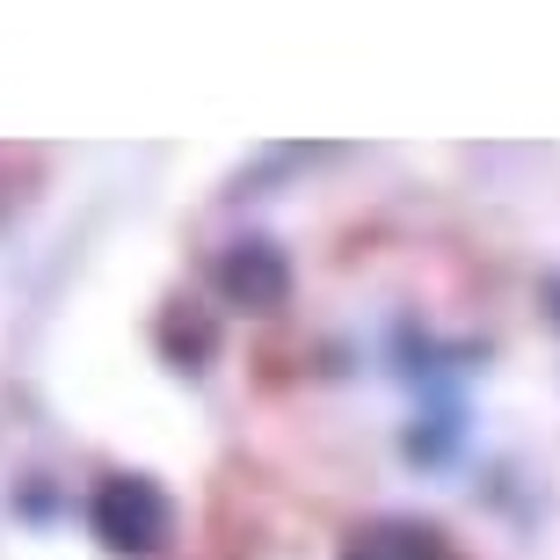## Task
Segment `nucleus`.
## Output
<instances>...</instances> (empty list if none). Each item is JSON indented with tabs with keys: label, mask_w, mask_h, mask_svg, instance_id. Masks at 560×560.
<instances>
[{
	"label": "nucleus",
	"mask_w": 560,
	"mask_h": 560,
	"mask_svg": "<svg viewBox=\"0 0 560 560\" xmlns=\"http://www.w3.org/2000/svg\"><path fill=\"white\" fill-rule=\"evenodd\" d=\"M88 524H95V539H103L109 553H161V539H167V495L153 488V480H139V474H117V480L95 488Z\"/></svg>",
	"instance_id": "f257e3e1"
},
{
	"label": "nucleus",
	"mask_w": 560,
	"mask_h": 560,
	"mask_svg": "<svg viewBox=\"0 0 560 560\" xmlns=\"http://www.w3.org/2000/svg\"><path fill=\"white\" fill-rule=\"evenodd\" d=\"M219 291H226L233 306H284L291 270H284V255H277L270 241H241V248H226V262H219Z\"/></svg>",
	"instance_id": "f03ea898"
},
{
	"label": "nucleus",
	"mask_w": 560,
	"mask_h": 560,
	"mask_svg": "<svg viewBox=\"0 0 560 560\" xmlns=\"http://www.w3.org/2000/svg\"><path fill=\"white\" fill-rule=\"evenodd\" d=\"M342 560H436V532H416V524H378V532H364Z\"/></svg>",
	"instance_id": "7ed1b4c3"
},
{
	"label": "nucleus",
	"mask_w": 560,
	"mask_h": 560,
	"mask_svg": "<svg viewBox=\"0 0 560 560\" xmlns=\"http://www.w3.org/2000/svg\"><path fill=\"white\" fill-rule=\"evenodd\" d=\"M553 306H560V291H553Z\"/></svg>",
	"instance_id": "20e7f679"
}]
</instances>
